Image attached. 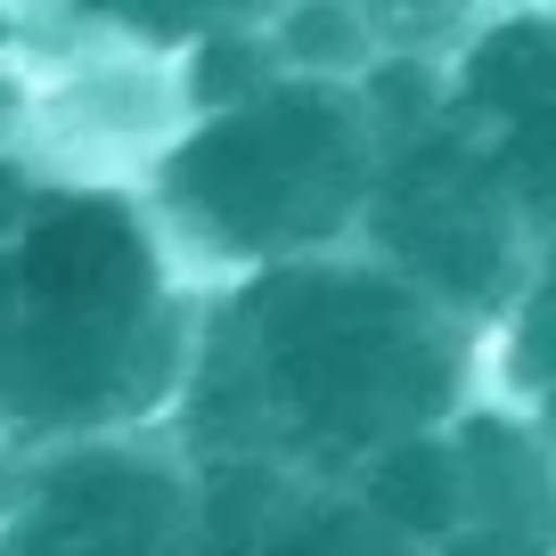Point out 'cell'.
Wrapping results in <instances>:
<instances>
[{"instance_id":"cell-1","label":"cell","mask_w":556,"mask_h":556,"mask_svg":"<svg viewBox=\"0 0 556 556\" xmlns=\"http://www.w3.org/2000/svg\"><path fill=\"white\" fill-rule=\"evenodd\" d=\"M491 384L483 328L377 254H303L197 303L173 434L189 458H254L352 483L401 434L451 426Z\"/></svg>"},{"instance_id":"cell-2","label":"cell","mask_w":556,"mask_h":556,"mask_svg":"<svg viewBox=\"0 0 556 556\" xmlns=\"http://www.w3.org/2000/svg\"><path fill=\"white\" fill-rule=\"evenodd\" d=\"M197 303L123 197H41L0 238V434L66 442L173 426Z\"/></svg>"},{"instance_id":"cell-3","label":"cell","mask_w":556,"mask_h":556,"mask_svg":"<svg viewBox=\"0 0 556 556\" xmlns=\"http://www.w3.org/2000/svg\"><path fill=\"white\" fill-rule=\"evenodd\" d=\"M368 180L377 115L344 83L270 74L205 106V123L164 156V205L180 238H197V254L245 278L270 262L336 254L368 213Z\"/></svg>"},{"instance_id":"cell-4","label":"cell","mask_w":556,"mask_h":556,"mask_svg":"<svg viewBox=\"0 0 556 556\" xmlns=\"http://www.w3.org/2000/svg\"><path fill=\"white\" fill-rule=\"evenodd\" d=\"M361 229L377 238L384 270H401L475 328L507 319L540 278L532 213L507 197V180L451 123V106L409 131H377V180H368Z\"/></svg>"},{"instance_id":"cell-5","label":"cell","mask_w":556,"mask_h":556,"mask_svg":"<svg viewBox=\"0 0 556 556\" xmlns=\"http://www.w3.org/2000/svg\"><path fill=\"white\" fill-rule=\"evenodd\" d=\"M0 556H205L173 426L0 451Z\"/></svg>"},{"instance_id":"cell-6","label":"cell","mask_w":556,"mask_h":556,"mask_svg":"<svg viewBox=\"0 0 556 556\" xmlns=\"http://www.w3.org/2000/svg\"><path fill=\"white\" fill-rule=\"evenodd\" d=\"M451 123L491 156V173L507 180L532 229H556V25H500L475 41L467 74H458Z\"/></svg>"},{"instance_id":"cell-7","label":"cell","mask_w":556,"mask_h":556,"mask_svg":"<svg viewBox=\"0 0 556 556\" xmlns=\"http://www.w3.org/2000/svg\"><path fill=\"white\" fill-rule=\"evenodd\" d=\"M467 507L434 556H556V451L507 393H475L451 417Z\"/></svg>"},{"instance_id":"cell-8","label":"cell","mask_w":556,"mask_h":556,"mask_svg":"<svg viewBox=\"0 0 556 556\" xmlns=\"http://www.w3.org/2000/svg\"><path fill=\"white\" fill-rule=\"evenodd\" d=\"M352 500L393 540H409L417 556H434L458 532V507H467V475H458L451 426H426V434H401L393 451H377L352 475Z\"/></svg>"},{"instance_id":"cell-9","label":"cell","mask_w":556,"mask_h":556,"mask_svg":"<svg viewBox=\"0 0 556 556\" xmlns=\"http://www.w3.org/2000/svg\"><path fill=\"white\" fill-rule=\"evenodd\" d=\"M238 556H417V548L384 532L352 500V483H287Z\"/></svg>"},{"instance_id":"cell-10","label":"cell","mask_w":556,"mask_h":556,"mask_svg":"<svg viewBox=\"0 0 556 556\" xmlns=\"http://www.w3.org/2000/svg\"><path fill=\"white\" fill-rule=\"evenodd\" d=\"M491 393H507L540 426V442L556 451V278L540 270L523 287V303L507 312V368Z\"/></svg>"},{"instance_id":"cell-11","label":"cell","mask_w":556,"mask_h":556,"mask_svg":"<svg viewBox=\"0 0 556 556\" xmlns=\"http://www.w3.org/2000/svg\"><path fill=\"white\" fill-rule=\"evenodd\" d=\"M123 9H139V17H156V25H229L245 9H262V0H123Z\"/></svg>"},{"instance_id":"cell-12","label":"cell","mask_w":556,"mask_h":556,"mask_svg":"<svg viewBox=\"0 0 556 556\" xmlns=\"http://www.w3.org/2000/svg\"><path fill=\"white\" fill-rule=\"evenodd\" d=\"M17 213H25V197H17V180L0 173V238H9V222H17Z\"/></svg>"},{"instance_id":"cell-13","label":"cell","mask_w":556,"mask_h":556,"mask_svg":"<svg viewBox=\"0 0 556 556\" xmlns=\"http://www.w3.org/2000/svg\"><path fill=\"white\" fill-rule=\"evenodd\" d=\"M393 9H458V0H393Z\"/></svg>"},{"instance_id":"cell-14","label":"cell","mask_w":556,"mask_h":556,"mask_svg":"<svg viewBox=\"0 0 556 556\" xmlns=\"http://www.w3.org/2000/svg\"><path fill=\"white\" fill-rule=\"evenodd\" d=\"M548 278H556V254H548Z\"/></svg>"},{"instance_id":"cell-15","label":"cell","mask_w":556,"mask_h":556,"mask_svg":"<svg viewBox=\"0 0 556 556\" xmlns=\"http://www.w3.org/2000/svg\"><path fill=\"white\" fill-rule=\"evenodd\" d=\"M0 41H9V25H0Z\"/></svg>"},{"instance_id":"cell-16","label":"cell","mask_w":556,"mask_h":556,"mask_svg":"<svg viewBox=\"0 0 556 556\" xmlns=\"http://www.w3.org/2000/svg\"><path fill=\"white\" fill-rule=\"evenodd\" d=\"M0 451H9V434H0Z\"/></svg>"}]
</instances>
